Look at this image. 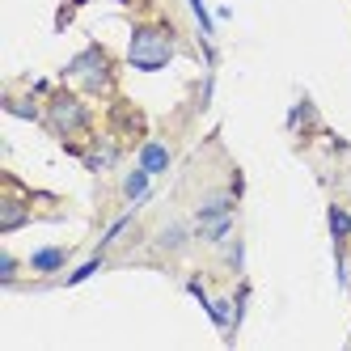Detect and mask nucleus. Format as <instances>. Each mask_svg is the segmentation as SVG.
Returning a JSON list of instances; mask_svg holds the SVG:
<instances>
[{"mask_svg": "<svg viewBox=\"0 0 351 351\" xmlns=\"http://www.w3.org/2000/svg\"><path fill=\"white\" fill-rule=\"evenodd\" d=\"M64 263V254H60V250H47V254H34V267L38 271H51V267H60Z\"/></svg>", "mask_w": 351, "mask_h": 351, "instance_id": "nucleus-3", "label": "nucleus"}, {"mask_svg": "<svg viewBox=\"0 0 351 351\" xmlns=\"http://www.w3.org/2000/svg\"><path fill=\"white\" fill-rule=\"evenodd\" d=\"M144 186H148V178H144V173H136V178L128 182V195L136 199V195H144Z\"/></svg>", "mask_w": 351, "mask_h": 351, "instance_id": "nucleus-5", "label": "nucleus"}, {"mask_svg": "<svg viewBox=\"0 0 351 351\" xmlns=\"http://www.w3.org/2000/svg\"><path fill=\"white\" fill-rule=\"evenodd\" d=\"M144 169H165V148L148 144V148H144Z\"/></svg>", "mask_w": 351, "mask_h": 351, "instance_id": "nucleus-2", "label": "nucleus"}, {"mask_svg": "<svg viewBox=\"0 0 351 351\" xmlns=\"http://www.w3.org/2000/svg\"><path fill=\"white\" fill-rule=\"evenodd\" d=\"M169 34L165 30H140L136 38H132V64L136 68H161L165 60H169Z\"/></svg>", "mask_w": 351, "mask_h": 351, "instance_id": "nucleus-1", "label": "nucleus"}, {"mask_svg": "<svg viewBox=\"0 0 351 351\" xmlns=\"http://www.w3.org/2000/svg\"><path fill=\"white\" fill-rule=\"evenodd\" d=\"M330 229H335V233H339V237H343V233H347V229H351V220H347V216H343V212H339V208H335V212H330Z\"/></svg>", "mask_w": 351, "mask_h": 351, "instance_id": "nucleus-4", "label": "nucleus"}]
</instances>
